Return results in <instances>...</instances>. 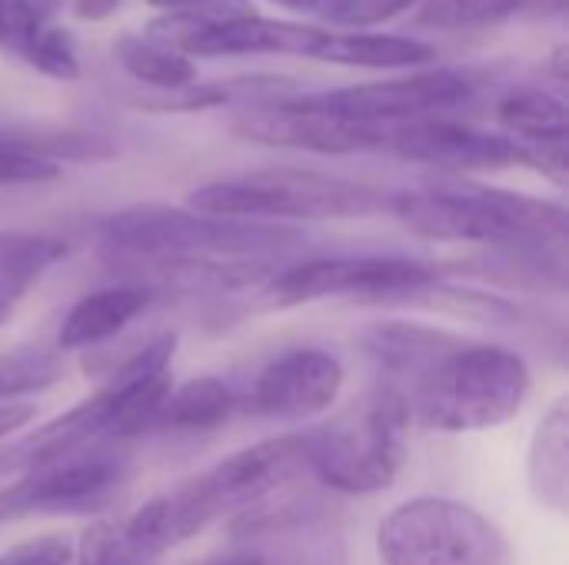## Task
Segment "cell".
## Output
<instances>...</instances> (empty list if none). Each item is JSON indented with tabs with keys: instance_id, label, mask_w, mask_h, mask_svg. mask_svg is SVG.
Returning <instances> with one entry per match:
<instances>
[{
	"instance_id": "obj_1",
	"label": "cell",
	"mask_w": 569,
	"mask_h": 565,
	"mask_svg": "<svg viewBox=\"0 0 569 565\" xmlns=\"http://www.w3.org/2000/svg\"><path fill=\"white\" fill-rule=\"evenodd\" d=\"M363 346L407 420L440 433L503 426L530 396V366L503 346L417 323H380L363 333Z\"/></svg>"
},
{
	"instance_id": "obj_2",
	"label": "cell",
	"mask_w": 569,
	"mask_h": 565,
	"mask_svg": "<svg viewBox=\"0 0 569 565\" xmlns=\"http://www.w3.org/2000/svg\"><path fill=\"white\" fill-rule=\"evenodd\" d=\"M390 210L417 236L490 246L507 263L563 286L567 210L553 200L463 183L397 193L390 196Z\"/></svg>"
},
{
	"instance_id": "obj_3",
	"label": "cell",
	"mask_w": 569,
	"mask_h": 565,
	"mask_svg": "<svg viewBox=\"0 0 569 565\" xmlns=\"http://www.w3.org/2000/svg\"><path fill=\"white\" fill-rule=\"evenodd\" d=\"M100 240L113 266L147 270L157 263L190 260H267L303 243V233L290 226L207 216L187 206L137 203L107 216Z\"/></svg>"
},
{
	"instance_id": "obj_4",
	"label": "cell",
	"mask_w": 569,
	"mask_h": 565,
	"mask_svg": "<svg viewBox=\"0 0 569 565\" xmlns=\"http://www.w3.org/2000/svg\"><path fill=\"white\" fill-rule=\"evenodd\" d=\"M390 206L373 186L313 170H253L187 193V210L223 220H360Z\"/></svg>"
},
{
	"instance_id": "obj_5",
	"label": "cell",
	"mask_w": 569,
	"mask_h": 565,
	"mask_svg": "<svg viewBox=\"0 0 569 565\" xmlns=\"http://www.w3.org/2000/svg\"><path fill=\"white\" fill-rule=\"evenodd\" d=\"M410 426L400 400L377 386L330 423L303 433L307 473L347 496L387 490L403 463V430Z\"/></svg>"
},
{
	"instance_id": "obj_6",
	"label": "cell",
	"mask_w": 569,
	"mask_h": 565,
	"mask_svg": "<svg viewBox=\"0 0 569 565\" xmlns=\"http://www.w3.org/2000/svg\"><path fill=\"white\" fill-rule=\"evenodd\" d=\"M377 556L383 565H513L497 523L443 496H417L390 509L377 529Z\"/></svg>"
},
{
	"instance_id": "obj_7",
	"label": "cell",
	"mask_w": 569,
	"mask_h": 565,
	"mask_svg": "<svg viewBox=\"0 0 569 565\" xmlns=\"http://www.w3.org/2000/svg\"><path fill=\"white\" fill-rule=\"evenodd\" d=\"M387 150L403 160L440 167V170H503V167H537L563 180L567 147H527L503 133L473 130L467 123L423 117L393 123L387 130Z\"/></svg>"
},
{
	"instance_id": "obj_8",
	"label": "cell",
	"mask_w": 569,
	"mask_h": 565,
	"mask_svg": "<svg viewBox=\"0 0 569 565\" xmlns=\"http://www.w3.org/2000/svg\"><path fill=\"white\" fill-rule=\"evenodd\" d=\"M433 280H440V270L410 256H323L273 273L263 293L273 306H300L327 296L400 300Z\"/></svg>"
},
{
	"instance_id": "obj_9",
	"label": "cell",
	"mask_w": 569,
	"mask_h": 565,
	"mask_svg": "<svg viewBox=\"0 0 569 565\" xmlns=\"http://www.w3.org/2000/svg\"><path fill=\"white\" fill-rule=\"evenodd\" d=\"M123 476L127 463L103 446L27 466L17 483L0 490V526L37 513H87L107 503Z\"/></svg>"
},
{
	"instance_id": "obj_10",
	"label": "cell",
	"mask_w": 569,
	"mask_h": 565,
	"mask_svg": "<svg viewBox=\"0 0 569 565\" xmlns=\"http://www.w3.org/2000/svg\"><path fill=\"white\" fill-rule=\"evenodd\" d=\"M473 87L463 73L457 70H427V73H410V77H393V80H370L330 93H313V97H297L303 107L353 120V123H370V127H393L407 120H423L440 110L460 107L470 100Z\"/></svg>"
},
{
	"instance_id": "obj_11",
	"label": "cell",
	"mask_w": 569,
	"mask_h": 565,
	"mask_svg": "<svg viewBox=\"0 0 569 565\" xmlns=\"http://www.w3.org/2000/svg\"><path fill=\"white\" fill-rule=\"evenodd\" d=\"M147 37L170 43L183 57H247V53H313L330 30L317 23L267 20V17H227V20H193L167 13L150 23Z\"/></svg>"
},
{
	"instance_id": "obj_12",
	"label": "cell",
	"mask_w": 569,
	"mask_h": 565,
	"mask_svg": "<svg viewBox=\"0 0 569 565\" xmlns=\"http://www.w3.org/2000/svg\"><path fill=\"white\" fill-rule=\"evenodd\" d=\"M233 130L243 140H253V143L340 157V153L387 150V130L390 127H370V123L340 120V117L310 110L300 100H277V103L247 107L233 120Z\"/></svg>"
},
{
	"instance_id": "obj_13",
	"label": "cell",
	"mask_w": 569,
	"mask_h": 565,
	"mask_svg": "<svg viewBox=\"0 0 569 565\" xmlns=\"http://www.w3.org/2000/svg\"><path fill=\"white\" fill-rule=\"evenodd\" d=\"M340 390L343 363L327 350L303 346L267 363L243 396V406L263 420L303 423L327 413L337 403Z\"/></svg>"
},
{
	"instance_id": "obj_14",
	"label": "cell",
	"mask_w": 569,
	"mask_h": 565,
	"mask_svg": "<svg viewBox=\"0 0 569 565\" xmlns=\"http://www.w3.org/2000/svg\"><path fill=\"white\" fill-rule=\"evenodd\" d=\"M177 336L163 333L137 350L103 386L107 396V443L137 440L157 430V413L167 400L170 386V363H173Z\"/></svg>"
},
{
	"instance_id": "obj_15",
	"label": "cell",
	"mask_w": 569,
	"mask_h": 565,
	"mask_svg": "<svg viewBox=\"0 0 569 565\" xmlns=\"http://www.w3.org/2000/svg\"><path fill=\"white\" fill-rule=\"evenodd\" d=\"M300 473H307L303 433H290V436L253 443L227 456L210 473H203L200 483L223 516L230 509H250L253 503L273 496L280 486H287Z\"/></svg>"
},
{
	"instance_id": "obj_16",
	"label": "cell",
	"mask_w": 569,
	"mask_h": 565,
	"mask_svg": "<svg viewBox=\"0 0 569 565\" xmlns=\"http://www.w3.org/2000/svg\"><path fill=\"white\" fill-rule=\"evenodd\" d=\"M153 296L157 290H150L147 283H120V286H107V290H93L80 296L73 310L63 316V326L57 333V350L70 353V350H87V346L113 340L140 313L150 310Z\"/></svg>"
},
{
	"instance_id": "obj_17",
	"label": "cell",
	"mask_w": 569,
	"mask_h": 565,
	"mask_svg": "<svg viewBox=\"0 0 569 565\" xmlns=\"http://www.w3.org/2000/svg\"><path fill=\"white\" fill-rule=\"evenodd\" d=\"M0 50L57 80H73L80 73L70 37L27 0H0Z\"/></svg>"
},
{
	"instance_id": "obj_18",
	"label": "cell",
	"mask_w": 569,
	"mask_h": 565,
	"mask_svg": "<svg viewBox=\"0 0 569 565\" xmlns=\"http://www.w3.org/2000/svg\"><path fill=\"white\" fill-rule=\"evenodd\" d=\"M530 490L540 506L553 513H567L569 506V403L557 400L543 420L537 423V433L530 440L527 456Z\"/></svg>"
},
{
	"instance_id": "obj_19",
	"label": "cell",
	"mask_w": 569,
	"mask_h": 565,
	"mask_svg": "<svg viewBox=\"0 0 569 565\" xmlns=\"http://www.w3.org/2000/svg\"><path fill=\"white\" fill-rule=\"evenodd\" d=\"M310 57L340 67H423L433 60V47L410 37L357 30V33H330Z\"/></svg>"
},
{
	"instance_id": "obj_20",
	"label": "cell",
	"mask_w": 569,
	"mask_h": 565,
	"mask_svg": "<svg viewBox=\"0 0 569 565\" xmlns=\"http://www.w3.org/2000/svg\"><path fill=\"white\" fill-rule=\"evenodd\" d=\"M237 406H240V400L223 380L200 376V380H190L167 393V400L157 413V430H187V433L213 430V426L227 423Z\"/></svg>"
},
{
	"instance_id": "obj_21",
	"label": "cell",
	"mask_w": 569,
	"mask_h": 565,
	"mask_svg": "<svg viewBox=\"0 0 569 565\" xmlns=\"http://www.w3.org/2000/svg\"><path fill=\"white\" fill-rule=\"evenodd\" d=\"M67 253L63 240L33 233H0V323L17 300Z\"/></svg>"
},
{
	"instance_id": "obj_22",
	"label": "cell",
	"mask_w": 569,
	"mask_h": 565,
	"mask_svg": "<svg viewBox=\"0 0 569 565\" xmlns=\"http://www.w3.org/2000/svg\"><path fill=\"white\" fill-rule=\"evenodd\" d=\"M293 90V80L287 77H227V80H210V83H190L177 93H163L160 100L143 103L147 110L160 113H190V110H210V107H227V103H250L263 97H287Z\"/></svg>"
},
{
	"instance_id": "obj_23",
	"label": "cell",
	"mask_w": 569,
	"mask_h": 565,
	"mask_svg": "<svg viewBox=\"0 0 569 565\" xmlns=\"http://www.w3.org/2000/svg\"><path fill=\"white\" fill-rule=\"evenodd\" d=\"M113 53L133 80L163 93H177L197 80L193 60L153 37H120Z\"/></svg>"
},
{
	"instance_id": "obj_24",
	"label": "cell",
	"mask_w": 569,
	"mask_h": 565,
	"mask_svg": "<svg viewBox=\"0 0 569 565\" xmlns=\"http://www.w3.org/2000/svg\"><path fill=\"white\" fill-rule=\"evenodd\" d=\"M497 117L527 147H567V107L543 90H513L500 100Z\"/></svg>"
},
{
	"instance_id": "obj_25",
	"label": "cell",
	"mask_w": 569,
	"mask_h": 565,
	"mask_svg": "<svg viewBox=\"0 0 569 565\" xmlns=\"http://www.w3.org/2000/svg\"><path fill=\"white\" fill-rule=\"evenodd\" d=\"M63 380V353L40 346H17L0 353V403L43 393Z\"/></svg>"
},
{
	"instance_id": "obj_26",
	"label": "cell",
	"mask_w": 569,
	"mask_h": 565,
	"mask_svg": "<svg viewBox=\"0 0 569 565\" xmlns=\"http://www.w3.org/2000/svg\"><path fill=\"white\" fill-rule=\"evenodd\" d=\"M520 0H423L417 7L413 23L417 27H437V30H460V27H480L493 23L517 10Z\"/></svg>"
},
{
	"instance_id": "obj_27",
	"label": "cell",
	"mask_w": 569,
	"mask_h": 565,
	"mask_svg": "<svg viewBox=\"0 0 569 565\" xmlns=\"http://www.w3.org/2000/svg\"><path fill=\"white\" fill-rule=\"evenodd\" d=\"M60 163L37 143L0 137V186L47 183L57 180Z\"/></svg>"
},
{
	"instance_id": "obj_28",
	"label": "cell",
	"mask_w": 569,
	"mask_h": 565,
	"mask_svg": "<svg viewBox=\"0 0 569 565\" xmlns=\"http://www.w3.org/2000/svg\"><path fill=\"white\" fill-rule=\"evenodd\" d=\"M420 0H330L320 13L337 23V27H357L367 30L373 23L393 20L400 13H407L410 7H417Z\"/></svg>"
},
{
	"instance_id": "obj_29",
	"label": "cell",
	"mask_w": 569,
	"mask_h": 565,
	"mask_svg": "<svg viewBox=\"0 0 569 565\" xmlns=\"http://www.w3.org/2000/svg\"><path fill=\"white\" fill-rule=\"evenodd\" d=\"M77 565H150L140 559L120 536L117 523H100L93 526L83 543L77 546Z\"/></svg>"
},
{
	"instance_id": "obj_30",
	"label": "cell",
	"mask_w": 569,
	"mask_h": 565,
	"mask_svg": "<svg viewBox=\"0 0 569 565\" xmlns=\"http://www.w3.org/2000/svg\"><path fill=\"white\" fill-rule=\"evenodd\" d=\"M0 565H77V546L60 533H47L3 549Z\"/></svg>"
},
{
	"instance_id": "obj_31",
	"label": "cell",
	"mask_w": 569,
	"mask_h": 565,
	"mask_svg": "<svg viewBox=\"0 0 569 565\" xmlns=\"http://www.w3.org/2000/svg\"><path fill=\"white\" fill-rule=\"evenodd\" d=\"M153 7L177 13V17H193V20H227V17L253 13L250 0H157Z\"/></svg>"
},
{
	"instance_id": "obj_32",
	"label": "cell",
	"mask_w": 569,
	"mask_h": 565,
	"mask_svg": "<svg viewBox=\"0 0 569 565\" xmlns=\"http://www.w3.org/2000/svg\"><path fill=\"white\" fill-rule=\"evenodd\" d=\"M33 416H37V410L30 403H0V440L23 430Z\"/></svg>"
},
{
	"instance_id": "obj_33",
	"label": "cell",
	"mask_w": 569,
	"mask_h": 565,
	"mask_svg": "<svg viewBox=\"0 0 569 565\" xmlns=\"http://www.w3.org/2000/svg\"><path fill=\"white\" fill-rule=\"evenodd\" d=\"M120 0H73V13L80 20H103Z\"/></svg>"
},
{
	"instance_id": "obj_34",
	"label": "cell",
	"mask_w": 569,
	"mask_h": 565,
	"mask_svg": "<svg viewBox=\"0 0 569 565\" xmlns=\"http://www.w3.org/2000/svg\"><path fill=\"white\" fill-rule=\"evenodd\" d=\"M203 565H270V559L263 553H250V549H237V553H227V556H217V559H207Z\"/></svg>"
},
{
	"instance_id": "obj_35",
	"label": "cell",
	"mask_w": 569,
	"mask_h": 565,
	"mask_svg": "<svg viewBox=\"0 0 569 565\" xmlns=\"http://www.w3.org/2000/svg\"><path fill=\"white\" fill-rule=\"evenodd\" d=\"M517 10H527V13H557V10H563V0H520Z\"/></svg>"
},
{
	"instance_id": "obj_36",
	"label": "cell",
	"mask_w": 569,
	"mask_h": 565,
	"mask_svg": "<svg viewBox=\"0 0 569 565\" xmlns=\"http://www.w3.org/2000/svg\"><path fill=\"white\" fill-rule=\"evenodd\" d=\"M273 3H280L287 10H323L330 0H273Z\"/></svg>"
},
{
	"instance_id": "obj_37",
	"label": "cell",
	"mask_w": 569,
	"mask_h": 565,
	"mask_svg": "<svg viewBox=\"0 0 569 565\" xmlns=\"http://www.w3.org/2000/svg\"><path fill=\"white\" fill-rule=\"evenodd\" d=\"M150 3H157V0H150Z\"/></svg>"
}]
</instances>
